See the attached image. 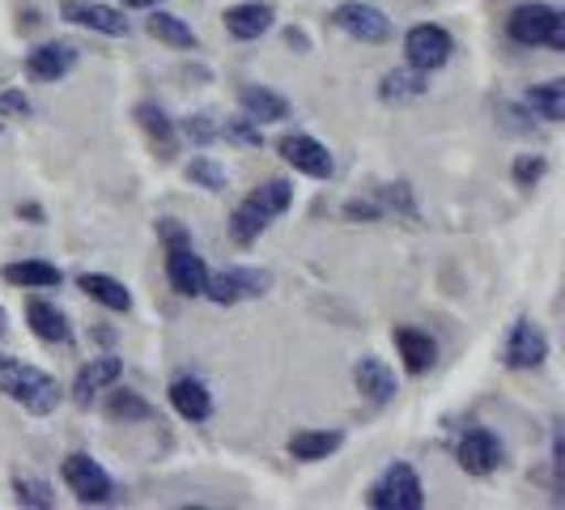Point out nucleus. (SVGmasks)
Wrapping results in <instances>:
<instances>
[{
	"mask_svg": "<svg viewBox=\"0 0 565 510\" xmlns=\"http://www.w3.org/2000/svg\"><path fill=\"white\" fill-rule=\"evenodd\" d=\"M119 374H124V362H119L115 353L89 358V366H82L77 383H73V400H77V404H89L103 387H115V383H119Z\"/></svg>",
	"mask_w": 565,
	"mask_h": 510,
	"instance_id": "4468645a",
	"label": "nucleus"
},
{
	"mask_svg": "<svg viewBox=\"0 0 565 510\" xmlns=\"http://www.w3.org/2000/svg\"><path fill=\"white\" fill-rule=\"evenodd\" d=\"M217 137H226V141L243 145V149H259V141H264V137H259V124H255V119H247V115H238V119H226Z\"/></svg>",
	"mask_w": 565,
	"mask_h": 510,
	"instance_id": "2f4dec72",
	"label": "nucleus"
},
{
	"mask_svg": "<svg viewBox=\"0 0 565 510\" xmlns=\"http://www.w3.org/2000/svg\"><path fill=\"white\" fill-rule=\"evenodd\" d=\"M268 222H273V217H268V213H264L259 204L243 200V204L234 209V217H230V238H234L238 247H252L255 238H259V234L268 230Z\"/></svg>",
	"mask_w": 565,
	"mask_h": 510,
	"instance_id": "a878e982",
	"label": "nucleus"
},
{
	"mask_svg": "<svg viewBox=\"0 0 565 510\" xmlns=\"http://www.w3.org/2000/svg\"><path fill=\"white\" fill-rule=\"evenodd\" d=\"M107 417H111V422H124V425L149 422V417H153V404L141 400L137 392H111V400H107Z\"/></svg>",
	"mask_w": 565,
	"mask_h": 510,
	"instance_id": "c756f323",
	"label": "nucleus"
},
{
	"mask_svg": "<svg viewBox=\"0 0 565 510\" xmlns=\"http://www.w3.org/2000/svg\"><path fill=\"white\" fill-rule=\"evenodd\" d=\"M4 115H30L26 94H18V89H13V94H0V119H4Z\"/></svg>",
	"mask_w": 565,
	"mask_h": 510,
	"instance_id": "c9c22d12",
	"label": "nucleus"
},
{
	"mask_svg": "<svg viewBox=\"0 0 565 510\" xmlns=\"http://www.w3.org/2000/svg\"><path fill=\"white\" fill-rule=\"evenodd\" d=\"M544 170H548V162L540 153H523V158H514V183L519 188H536L544 179Z\"/></svg>",
	"mask_w": 565,
	"mask_h": 510,
	"instance_id": "473e14b6",
	"label": "nucleus"
},
{
	"mask_svg": "<svg viewBox=\"0 0 565 510\" xmlns=\"http://www.w3.org/2000/svg\"><path fill=\"white\" fill-rule=\"evenodd\" d=\"M396 349L404 358V370L408 374H425L438 358V344L429 340V332H417V328H399L396 332Z\"/></svg>",
	"mask_w": 565,
	"mask_h": 510,
	"instance_id": "aec40b11",
	"label": "nucleus"
},
{
	"mask_svg": "<svg viewBox=\"0 0 565 510\" xmlns=\"http://www.w3.org/2000/svg\"><path fill=\"white\" fill-rule=\"evenodd\" d=\"M188 179L196 183V188H204V192H226V167H217L213 158H192L188 162Z\"/></svg>",
	"mask_w": 565,
	"mask_h": 510,
	"instance_id": "7c9ffc66",
	"label": "nucleus"
},
{
	"mask_svg": "<svg viewBox=\"0 0 565 510\" xmlns=\"http://www.w3.org/2000/svg\"><path fill=\"white\" fill-rule=\"evenodd\" d=\"M77 285H82L94 302H103L107 311H128V307H132V294L115 281V277H107V273H82Z\"/></svg>",
	"mask_w": 565,
	"mask_h": 510,
	"instance_id": "b1692460",
	"label": "nucleus"
},
{
	"mask_svg": "<svg viewBox=\"0 0 565 510\" xmlns=\"http://www.w3.org/2000/svg\"><path fill=\"white\" fill-rule=\"evenodd\" d=\"M0 392L9 400H18L34 417L56 413V404H60V383L47 370L30 366L22 358H4V353H0Z\"/></svg>",
	"mask_w": 565,
	"mask_h": 510,
	"instance_id": "f257e3e1",
	"label": "nucleus"
},
{
	"mask_svg": "<svg viewBox=\"0 0 565 510\" xmlns=\"http://www.w3.org/2000/svg\"><path fill=\"white\" fill-rule=\"evenodd\" d=\"M527 107L548 119V124H562L565 119V82H544L536 89H527Z\"/></svg>",
	"mask_w": 565,
	"mask_h": 510,
	"instance_id": "bb28decb",
	"label": "nucleus"
},
{
	"mask_svg": "<svg viewBox=\"0 0 565 510\" xmlns=\"http://www.w3.org/2000/svg\"><path fill=\"white\" fill-rule=\"evenodd\" d=\"M425 73L422 68H413V64H408V68H392V73H387V77H383V85H379V94H383V98H387V103H392V98H422L425 94Z\"/></svg>",
	"mask_w": 565,
	"mask_h": 510,
	"instance_id": "cd10ccee",
	"label": "nucleus"
},
{
	"mask_svg": "<svg viewBox=\"0 0 565 510\" xmlns=\"http://www.w3.org/2000/svg\"><path fill=\"white\" fill-rule=\"evenodd\" d=\"M73 64H77V47L73 43H43V47H34L26 56V73L34 82H60V77L73 73Z\"/></svg>",
	"mask_w": 565,
	"mask_h": 510,
	"instance_id": "ddd939ff",
	"label": "nucleus"
},
{
	"mask_svg": "<svg viewBox=\"0 0 565 510\" xmlns=\"http://www.w3.org/2000/svg\"><path fill=\"white\" fill-rule=\"evenodd\" d=\"M277 149H281V158L289 167L311 174V179H328V174H332V153H328V145H319L315 137H307V132H289V137H281Z\"/></svg>",
	"mask_w": 565,
	"mask_h": 510,
	"instance_id": "9d476101",
	"label": "nucleus"
},
{
	"mask_svg": "<svg viewBox=\"0 0 565 510\" xmlns=\"http://www.w3.org/2000/svg\"><path fill=\"white\" fill-rule=\"evenodd\" d=\"M4 332H9V315L0 311V337H4Z\"/></svg>",
	"mask_w": 565,
	"mask_h": 510,
	"instance_id": "4c0bfd02",
	"label": "nucleus"
},
{
	"mask_svg": "<svg viewBox=\"0 0 565 510\" xmlns=\"http://www.w3.org/2000/svg\"><path fill=\"white\" fill-rule=\"evenodd\" d=\"M64 22L85 30H98V34H128V18L124 9H111V4H89V0H64Z\"/></svg>",
	"mask_w": 565,
	"mask_h": 510,
	"instance_id": "f8f14e48",
	"label": "nucleus"
},
{
	"mask_svg": "<svg viewBox=\"0 0 565 510\" xmlns=\"http://www.w3.org/2000/svg\"><path fill=\"white\" fill-rule=\"evenodd\" d=\"M170 404H174V413L183 422H204L213 413V396H209V387L200 379H174L170 383Z\"/></svg>",
	"mask_w": 565,
	"mask_h": 510,
	"instance_id": "dca6fc26",
	"label": "nucleus"
},
{
	"mask_svg": "<svg viewBox=\"0 0 565 510\" xmlns=\"http://www.w3.org/2000/svg\"><path fill=\"white\" fill-rule=\"evenodd\" d=\"M64 485L77 493V502H111V493H115V485H111V477H107V468L98 464V459H89V455H68L64 459Z\"/></svg>",
	"mask_w": 565,
	"mask_h": 510,
	"instance_id": "39448f33",
	"label": "nucleus"
},
{
	"mask_svg": "<svg viewBox=\"0 0 565 510\" xmlns=\"http://www.w3.org/2000/svg\"><path fill=\"white\" fill-rule=\"evenodd\" d=\"M238 107L255 124H277V119L289 115V103H285L281 94H273L268 85H243L238 89Z\"/></svg>",
	"mask_w": 565,
	"mask_h": 510,
	"instance_id": "2eb2a0df",
	"label": "nucleus"
},
{
	"mask_svg": "<svg viewBox=\"0 0 565 510\" xmlns=\"http://www.w3.org/2000/svg\"><path fill=\"white\" fill-rule=\"evenodd\" d=\"M273 285V277L264 268H226V273H209L204 294L217 302V307H234L243 298H259L264 289Z\"/></svg>",
	"mask_w": 565,
	"mask_h": 510,
	"instance_id": "20e7f679",
	"label": "nucleus"
},
{
	"mask_svg": "<svg viewBox=\"0 0 565 510\" xmlns=\"http://www.w3.org/2000/svg\"><path fill=\"white\" fill-rule=\"evenodd\" d=\"M26 319H30V328H34V337L39 340H52V344H68V340H73V328H68L64 311H56V307H52V302H43V298H34V302H30Z\"/></svg>",
	"mask_w": 565,
	"mask_h": 510,
	"instance_id": "412c9836",
	"label": "nucleus"
},
{
	"mask_svg": "<svg viewBox=\"0 0 565 510\" xmlns=\"http://www.w3.org/2000/svg\"><path fill=\"white\" fill-rule=\"evenodd\" d=\"M18 489V502L22 507H34V510H47V507H56V498H52V489L43 481H18L13 485Z\"/></svg>",
	"mask_w": 565,
	"mask_h": 510,
	"instance_id": "72a5a7b5",
	"label": "nucleus"
},
{
	"mask_svg": "<svg viewBox=\"0 0 565 510\" xmlns=\"http://www.w3.org/2000/svg\"><path fill=\"white\" fill-rule=\"evenodd\" d=\"M124 4H128V9H153L158 0H124Z\"/></svg>",
	"mask_w": 565,
	"mask_h": 510,
	"instance_id": "e433bc0d",
	"label": "nucleus"
},
{
	"mask_svg": "<svg viewBox=\"0 0 565 510\" xmlns=\"http://www.w3.org/2000/svg\"><path fill=\"white\" fill-rule=\"evenodd\" d=\"M565 18L557 9H548V4H519L514 13H510V39L514 43H523V47H540V43H548V34L562 26Z\"/></svg>",
	"mask_w": 565,
	"mask_h": 510,
	"instance_id": "1a4fd4ad",
	"label": "nucleus"
},
{
	"mask_svg": "<svg viewBox=\"0 0 565 510\" xmlns=\"http://www.w3.org/2000/svg\"><path fill=\"white\" fill-rule=\"evenodd\" d=\"M226 30L234 34V39H259V34H268L273 30V4H259V0H252V4H234V9H226Z\"/></svg>",
	"mask_w": 565,
	"mask_h": 510,
	"instance_id": "f3484780",
	"label": "nucleus"
},
{
	"mask_svg": "<svg viewBox=\"0 0 565 510\" xmlns=\"http://www.w3.org/2000/svg\"><path fill=\"white\" fill-rule=\"evenodd\" d=\"M332 22H337L349 39H362V43H387V39H392V22L383 18V9L362 4V0L340 4L337 13H332Z\"/></svg>",
	"mask_w": 565,
	"mask_h": 510,
	"instance_id": "423d86ee",
	"label": "nucleus"
},
{
	"mask_svg": "<svg viewBox=\"0 0 565 510\" xmlns=\"http://www.w3.org/2000/svg\"><path fill=\"white\" fill-rule=\"evenodd\" d=\"M247 200H252V204H259L268 217H281L285 209L294 204V183H289V179H268V183H259Z\"/></svg>",
	"mask_w": 565,
	"mask_h": 510,
	"instance_id": "c85d7f7f",
	"label": "nucleus"
},
{
	"mask_svg": "<svg viewBox=\"0 0 565 510\" xmlns=\"http://www.w3.org/2000/svg\"><path fill=\"white\" fill-rule=\"evenodd\" d=\"M404 52H408V64H413V68L429 73V68H443V64L451 60L455 43L443 26H413L404 34Z\"/></svg>",
	"mask_w": 565,
	"mask_h": 510,
	"instance_id": "0eeeda50",
	"label": "nucleus"
},
{
	"mask_svg": "<svg viewBox=\"0 0 565 510\" xmlns=\"http://www.w3.org/2000/svg\"><path fill=\"white\" fill-rule=\"evenodd\" d=\"M137 119H141L145 132H149V141L162 149L158 158L170 162V158H174V124H170V115L162 111L158 103H141V107H137Z\"/></svg>",
	"mask_w": 565,
	"mask_h": 510,
	"instance_id": "393cba45",
	"label": "nucleus"
},
{
	"mask_svg": "<svg viewBox=\"0 0 565 510\" xmlns=\"http://www.w3.org/2000/svg\"><path fill=\"white\" fill-rule=\"evenodd\" d=\"M145 30L158 39V43H167V47H196V30L188 26L183 18H174V13H162L158 4H153V13H149V22H145Z\"/></svg>",
	"mask_w": 565,
	"mask_h": 510,
	"instance_id": "5701e85b",
	"label": "nucleus"
},
{
	"mask_svg": "<svg viewBox=\"0 0 565 510\" xmlns=\"http://www.w3.org/2000/svg\"><path fill=\"white\" fill-rule=\"evenodd\" d=\"M183 132H188V141H196V145H209V141H217V132H222V124L213 119V115H192L188 124H183Z\"/></svg>",
	"mask_w": 565,
	"mask_h": 510,
	"instance_id": "f704fd0d",
	"label": "nucleus"
},
{
	"mask_svg": "<svg viewBox=\"0 0 565 510\" xmlns=\"http://www.w3.org/2000/svg\"><path fill=\"white\" fill-rule=\"evenodd\" d=\"M353 379H358V392L370 400H392L396 396V370L387 366L383 358H362L358 370H353Z\"/></svg>",
	"mask_w": 565,
	"mask_h": 510,
	"instance_id": "a211bd4d",
	"label": "nucleus"
},
{
	"mask_svg": "<svg viewBox=\"0 0 565 510\" xmlns=\"http://www.w3.org/2000/svg\"><path fill=\"white\" fill-rule=\"evenodd\" d=\"M340 443H344V434H340V429H298V434L289 438V455L315 464V459H328Z\"/></svg>",
	"mask_w": 565,
	"mask_h": 510,
	"instance_id": "4be33fe9",
	"label": "nucleus"
},
{
	"mask_svg": "<svg viewBox=\"0 0 565 510\" xmlns=\"http://www.w3.org/2000/svg\"><path fill=\"white\" fill-rule=\"evenodd\" d=\"M0 277L9 285H22V289H56L64 281L56 264H43V259H22V264H4Z\"/></svg>",
	"mask_w": 565,
	"mask_h": 510,
	"instance_id": "6ab92c4d",
	"label": "nucleus"
},
{
	"mask_svg": "<svg viewBox=\"0 0 565 510\" xmlns=\"http://www.w3.org/2000/svg\"><path fill=\"white\" fill-rule=\"evenodd\" d=\"M502 443H498V434L493 429H484V425H472V429H463L459 434V443H455V459H459V468L463 472H472V477H489V472H498L502 468Z\"/></svg>",
	"mask_w": 565,
	"mask_h": 510,
	"instance_id": "7ed1b4c3",
	"label": "nucleus"
},
{
	"mask_svg": "<svg viewBox=\"0 0 565 510\" xmlns=\"http://www.w3.org/2000/svg\"><path fill=\"white\" fill-rule=\"evenodd\" d=\"M167 277L174 294L200 298V294H204V281H209V268H204V259L196 255L192 243H174V247H167Z\"/></svg>",
	"mask_w": 565,
	"mask_h": 510,
	"instance_id": "6e6552de",
	"label": "nucleus"
},
{
	"mask_svg": "<svg viewBox=\"0 0 565 510\" xmlns=\"http://www.w3.org/2000/svg\"><path fill=\"white\" fill-rule=\"evenodd\" d=\"M366 502L374 510H422L425 507L422 477H417L408 464H392L379 481L370 485Z\"/></svg>",
	"mask_w": 565,
	"mask_h": 510,
	"instance_id": "f03ea898",
	"label": "nucleus"
},
{
	"mask_svg": "<svg viewBox=\"0 0 565 510\" xmlns=\"http://www.w3.org/2000/svg\"><path fill=\"white\" fill-rule=\"evenodd\" d=\"M548 358V340L540 332V323L519 319L507 337V366L510 370H536Z\"/></svg>",
	"mask_w": 565,
	"mask_h": 510,
	"instance_id": "9b49d317",
	"label": "nucleus"
}]
</instances>
